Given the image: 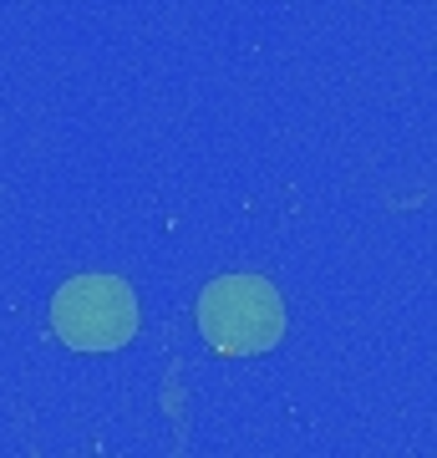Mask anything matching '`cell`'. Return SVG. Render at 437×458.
Instances as JSON below:
<instances>
[{
    "mask_svg": "<svg viewBox=\"0 0 437 458\" xmlns=\"http://www.w3.org/2000/svg\"><path fill=\"white\" fill-rule=\"evenodd\" d=\"M198 331L219 357H259L285 336V301L265 276H219L198 295Z\"/></svg>",
    "mask_w": 437,
    "mask_h": 458,
    "instance_id": "6da1fadb",
    "label": "cell"
},
{
    "mask_svg": "<svg viewBox=\"0 0 437 458\" xmlns=\"http://www.w3.org/2000/svg\"><path fill=\"white\" fill-rule=\"evenodd\" d=\"M143 327L138 295L117 276H71L51 301V331L71 352H117Z\"/></svg>",
    "mask_w": 437,
    "mask_h": 458,
    "instance_id": "7a4b0ae2",
    "label": "cell"
}]
</instances>
